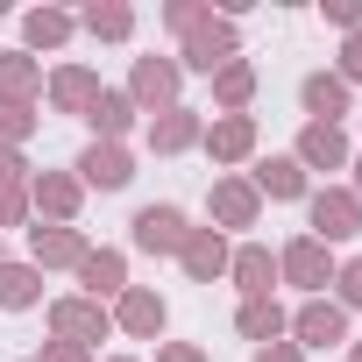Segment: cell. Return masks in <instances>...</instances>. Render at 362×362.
<instances>
[{
	"label": "cell",
	"instance_id": "19",
	"mask_svg": "<svg viewBox=\"0 0 362 362\" xmlns=\"http://www.w3.org/2000/svg\"><path fill=\"white\" fill-rule=\"evenodd\" d=\"M298 107H305V121L341 128V114H355V93H348L334 71H305V78H298Z\"/></svg>",
	"mask_w": 362,
	"mask_h": 362
},
{
	"label": "cell",
	"instance_id": "13",
	"mask_svg": "<svg viewBox=\"0 0 362 362\" xmlns=\"http://www.w3.org/2000/svg\"><path fill=\"white\" fill-rule=\"evenodd\" d=\"M199 135H206V114L185 107V100H177L170 114H149V128H142V142L156 156H185V149H199Z\"/></svg>",
	"mask_w": 362,
	"mask_h": 362
},
{
	"label": "cell",
	"instance_id": "39",
	"mask_svg": "<svg viewBox=\"0 0 362 362\" xmlns=\"http://www.w3.org/2000/svg\"><path fill=\"white\" fill-rule=\"evenodd\" d=\"M348 170H355V177H348V192H355V199H362V156H355V163H348Z\"/></svg>",
	"mask_w": 362,
	"mask_h": 362
},
{
	"label": "cell",
	"instance_id": "11",
	"mask_svg": "<svg viewBox=\"0 0 362 362\" xmlns=\"http://www.w3.org/2000/svg\"><path fill=\"white\" fill-rule=\"evenodd\" d=\"M199 149H206L221 170L249 163V156H256V114H214V121H206V135H199Z\"/></svg>",
	"mask_w": 362,
	"mask_h": 362
},
{
	"label": "cell",
	"instance_id": "28",
	"mask_svg": "<svg viewBox=\"0 0 362 362\" xmlns=\"http://www.w3.org/2000/svg\"><path fill=\"white\" fill-rule=\"evenodd\" d=\"M206 86H214V114H249V100H256V64L235 57V64H221Z\"/></svg>",
	"mask_w": 362,
	"mask_h": 362
},
{
	"label": "cell",
	"instance_id": "4",
	"mask_svg": "<svg viewBox=\"0 0 362 362\" xmlns=\"http://www.w3.org/2000/svg\"><path fill=\"white\" fill-rule=\"evenodd\" d=\"M121 93L135 100V114H170L177 93H185V71H177V57H135Z\"/></svg>",
	"mask_w": 362,
	"mask_h": 362
},
{
	"label": "cell",
	"instance_id": "9",
	"mask_svg": "<svg viewBox=\"0 0 362 362\" xmlns=\"http://www.w3.org/2000/svg\"><path fill=\"white\" fill-rule=\"evenodd\" d=\"M71 177L86 192H128L135 185V156H128V142H86L78 163H71Z\"/></svg>",
	"mask_w": 362,
	"mask_h": 362
},
{
	"label": "cell",
	"instance_id": "30",
	"mask_svg": "<svg viewBox=\"0 0 362 362\" xmlns=\"http://www.w3.org/2000/svg\"><path fill=\"white\" fill-rule=\"evenodd\" d=\"M334 305H341V313H362V256H348V263L334 270Z\"/></svg>",
	"mask_w": 362,
	"mask_h": 362
},
{
	"label": "cell",
	"instance_id": "20",
	"mask_svg": "<svg viewBox=\"0 0 362 362\" xmlns=\"http://www.w3.org/2000/svg\"><path fill=\"white\" fill-rule=\"evenodd\" d=\"M228 284H235L242 298H277V256H270L263 242H242V249L228 256Z\"/></svg>",
	"mask_w": 362,
	"mask_h": 362
},
{
	"label": "cell",
	"instance_id": "2",
	"mask_svg": "<svg viewBox=\"0 0 362 362\" xmlns=\"http://www.w3.org/2000/svg\"><path fill=\"white\" fill-rule=\"evenodd\" d=\"M305 235L313 242H355L362 235V199L348 192V185H320V192H305Z\"/></svg>",
	"mask_w": 362,
	"mask_h": 362
},
{
	"label": "cell",
	"instance_id": "18",
	"mask_svg": "<svg viewBox=\"0 0 362 362\" xmlns=\"http://www.w3.org/2000/svg\"><path fill=\"white\" fill-rule=\"evenodd\" d=\"M71 277H78V298L107 305V298L128 291V256H121V249H86V263H78Z\"/></svg>",
	"mask_w": 362,
	"mask_h": 362
},
{
	"label": "cell",
	"instance_id": "14",
	"mask_svg": "<svg viewBox=\"0 0 362 362\" xmlns=\"http://www.w3.org/2000/svg\"><path fill=\"white\" fill-rule=\"evenodd\" d=\"M228 256H235V242H228L221 228H192L185 249H177V270H185L192 284H221V277H228Z\"/></svg>",
	"mask_w": 362,
	"mask_h": 362
},
{
	"label": "cell",
	"instance_id": "40",
	"mask_svg": "<svg viewBox=\"0 0 362 362\" xmlns=\"http://www.w3.org/2000/svg\"><path fill=\"white\" fill-rule=\"evenodd\" d=\"M341 355H348V362H362V341H348V348H341Z\"/></svg>",
	"mask_w": 362,
	"mask_h": 362
},
{
	"label": "cell",
	"instance_id": "38",
	"mask_svg": "<svg viewBox=\"0 0 362 362\" xmlns=\"http://www.w3.org/2000/svg\"><path fill=\"white\" fill-rule=\"evenodd\" d=\"M249 362H305V348H298V341H270V348H256Z\"/></svg>",
	"mask_w": 362,
	"mask_h": 362
},
{
	"label": "cell",
	"instance_id": "6",
	"mask_svg": "<svg viewBox=\"0 0 362 362\" xmlns=\"http://www.w3.org/2000/svg\"><path fill=\"white\" fill-rule=\"evenodd\" d=\"M185 235H192V214L170 206V199L135 206V221H128V242H135L142 256H177V249H185Z\"/></svg>",
	"mask_w": 362,
	"mask_h": 362
},
{
	"label": "cell",
	"instance_id": "27",
	"mask_svg": "<svg viewBox=\"0 0 362 362\" xmlns=\"http://www.w3.org/2000/svg\"><path fill=\"white\" fill-rule=\"evenodd\" d=\"M78 29H86L93 43H128V36H135V8H128V0H86V8H78Z\"/></svg>",
	"mask_w": 362,
	"mask_h": 362
},
{
	"label": "cell",
	"instance_id": "7",
	"mask_svg": "<svg viewBox=\"0 0 362 362\" xmlns=\"http://www.w3.org/2000/svg\"><path fill=\"white\" fill-rule=\"evenodd\" d=\"M206 221H214L221 235H242V228L263 221V199H256V185H249L242 170H221L214 185H206Z\"/></svg>",
	"mask_w": 362,
	"mask_h": 362
},
{
	"label": "cell",
	"instance_id": "33",
	"mask_svg": "<svg viewBox=\"0 0 362 362\" xmlns=\"http://www.w3.org/2000/svg\"><path fill=\"white\" fill-rule=\"evenodd\" d=\"M29 221V185H0V228H22Z\"/></svg>",
	"mask_w": 362,
	"mask_h": 362
},
{
	"label": "cell",
	"instance_id": "1",
	"mask_svg": "<svg viewBox=\"0 0 362 362\" xmlns=\"http://www.w3.org/2000/svg\"><path fill=\"white\" fill-rule=\"evenodd\" d=\"M242 57V29L228 22V15H206L192 36H177V71H199V78H214L221 64H235Z\"/></svg>",
	"mask_w": 362,
	"mask_h": 362
},
{
	"label": "cell",
	"instance_id": "12",
	"mask_svg": "<svg viewBox=\"0 0 362 362\" xmlns=\"http://www.w3.org/2000/svg\"><path fill=\"white\" fill-rule=\"evenodd\" d=\"M291 341H298V348H348L355 334H348V313H341L334 298H305V305L291 313Z\"/></svg>",
	"mask_w": 362,
	"mask_h": 362
},
{
	"label": "cell",
	"instance_id": "15",
	"mask_svg": "<svg viewBox=\"0 0 362 362\" xmlns=\"http://www.w3.org/2000/svg\"><path fill=\"white\" fill-rule=\"evenodd\" d=\"M43 100H50V114L86 121V107L100 100V71H93V64H57V71L43 78Z\"/></svg>",
	"mask_w": 362,
	"mask_h": 362
},
{
	"label": "cell",
	"instance_id": "26",
	"mask_svg": "<svg viewBox=\"0 0 362 362\" xmlns=\"http://www.w3.org/2000/svg\"><path fill=\"white\" fill-rule=\"evenodd\" d=\"M0 100L36 107V100H43V57H29V50H0Z\"/></svg>",
	"mask_w": 362,
	"mask_h": 362
},
{
	"label": "cell",
	"instance_id": "41",
	"mask_svg": "<svg viewBox=\"0 0 362 362\" xmlns=\"http://www.w3.org/2000/svg\"><path fill=\"white\" fill-rule=\"evenodd\" d=\"M107 362H135V355H107Z\"/></svg>",
	"mask_w": 362,
	"mask_h": 362
},
{
	"label": "cell",
	"instance_id": "22",
	"mask_svg": "<svg viewBox=\"0 0 362 362\" xmlns=\"http://www.w3.org/2000/svg\"><path fill=\"white\" fill-rule=\"evenodd\" d=\"M142 114H135V100L121 93V86H100V100L86 107V128H93V142H128V128H135Z\"/></svg>",
	"mask_w": 362,
	"mask_h": 362
},
{
	"label": "cell",
	"instance_id": "25",
	"mask_svg": "<svg viewBox=\"0 0 362 362\" xmlns=\"http://www.w3.org/2000/svg\"><path fill=\"white\" fill-rule=\"evenodd\" d=\"M43 305V270L22 256H0V313H36Z\"/></svg>",
	"mask_w": 362,
	"mask_h": 362
},
{
	"label": "cell",
	"instance_id": "21",
	"mask_svg": "<svg viewBox=\"0 0 362 362\" xmlns=\"http://www.w3.org/2000/svg\"><path fill=\"white\" fill-rule=\"evenodd\" d=\"M249 185H256V199H305V192H313V177H305L298 156L284 149V156H256Z\"/></svg>",
	"mask_w": 362,
	"mask_h": 362
},
{
	"label": "cell",
	"instance_id": "5",
	"mask_svg": "<svg viewBox=\"0 0 362 362\" xmlns=\"http://www.w3.org/2000/svg\"><path fill=\"white\" fill-rule=\"evenodd\" d=\"M78 206H86V185L71 170H29V214L43 228H78Z\"/></svg>",
	"mask_w": 362,
	"mask_h": 362
},
{
	"label": "cell",
	"instance_id": "37",
	"mask_svg": "<svg viewBox=\"0 0 362 362\" xmlns=\"http://www.w3.org/2000/svg\"><path fill=\"white\" fill-rule=\"evenodd\" d=\"M36 362H93V348H78V341H43Z\"/></svg>",
	"mask_w": 362,
	"mask_h": 362
},
{
	"label": "cell",
	"instance_id": "24",
	"mask_svg": "<svg viewBox=\"0 0 362 362\" xmlns=\"http://www.w3.org/2000/svg\"><path fill=\"white\" fill-rule=\"evenodd\" d=\"M235 334L256 341V348H270V341L291 334V313H284L277 298H242V305H235Z\"/></svg>",
	"mask_w": 362,
	"mask_h": 362
},
{
	"label": "cell",
	"instance_id": "34",
	"mask_svg": "<svg viewBox=\"0 0 362 362\" xmlns=\"http://www.w3.org/2000/svg\"><path fill=\"white\" fill-rule=\"evenodd\" d=\"M320 15H327V22L341 29V36H355V29H362V0H327Z\"/></svg>",
	"mask_w": 362,
	"mask_h": 362
},
{
	"label": "cell",
	"instance_id": "3",
	"mask_svg": "<svg viewBox=\"0 0 362 362\" xmlns=\"http://www.w3.org/2000/svg\"><path fill=\"white\" fill-rule=\"evenodd\" d=\"M334 249L327 242H313V235H291L284 249H277V284H298L305 298H327V284H334Z\"/></svg>",
	"mask_w": 362,
	"mask_h": 362
},
{
	"label": "cell",
	"instance_id": "17",
	"mask_svg": "<svg viewBox=\"0 0 362 362\" xmlns=\"http://www.w3.org/2000/svg\"><path fill=\"white\" fill-rule=\"evenodd\" d=\"M86 249H93L86 228H43V221L29 228V263H36V270H78Z\"/></svg>",
	"mask_w": 362,
	"mask_h": 362
},
{
	"label": "cell",
	"instance_id": "31",
	"mask_svg": "<svg viewBox=\"0 0 362 362\" xmlns=\"http://www.w3.org/2000/svg\"><path fill=\"white\" fill-rule=\"evenodd\" d=\"M206 15H214L206 0H170V8H163V29H170V36H192Z\"/></svg>",
	"mask_w": 362,
	"mask_h": 362
},
{
	"label": "cell",
	"instance_id": "10",
	"mask_svg": "<svg viewBox=\"0 0 362 362\" xmlns=\"http://www.w3.org/2000/svg\"><path fill=\"white\" fill-rule=\"evenodd\" d=\"M107 313H114V334H128V341H163V327H170V305L149 284H128Z\"/></svg>",
	"mask_w": 362,
	"mask_h": 362
},
{
	"label": "cell",
	"instance_id": "16",
	"mask_svg": "<svg viewBox=\"0 0 362 362\" xmlns=\"http://www.w3.org/2000/svg\"><path fill=\"white\" fill-rule=\"evenodd\" d=\"M291 156H298V170H305V177H313V170H348V163H355L348 135H341V128H327V121H305V128H298V142H291Z\"/></svg>",
	"mask_w": 362,
	"mask_h": 362
},
{
	"label": "cell",
	"instance_id": "35",
	"mask_svg": "<svg viewBox=\"0 0 362 362\" xmlns=\"http://www.w3.org/2000/svg\"><path fill=\"white\" fill-rule=\"evenodd\" d=\"M156 362H214L199 341H156Z\"/></svg>",
	"mask_w": 362,
	"mask_h": 362
},
{
	"label": "cell",
	"instance_id": "8",
	"mask_svg": "<svg viewBox=\"0 0 362 362\" xmlns=\"http://www.w3.org/2000/svg\"><path fill=\"white\" fill-rule=\"evenodd\" d=\"M43 320H50V341H78V348H93V341H107V334H114V313H107V305H93V298H78V291L50 298V305H43Z\"/></svg>",
	"mask_w": 362,
	"mask_h": 362
},
{
	"label": "cell",
	"instance_id": "32",
	"mask_svg": "<svg viewBox=\"0 0 362 362\" xmlns=\"http://www.w3.org/2000/svg\"><path fill=\"white\" fill-rule=\"evenodd\" d=\"M334 78H341L348 93L362 86V29H355V36H341V57H334Z\"/></svg>",
	"mask_w": 362,
	"mask_h": 362
},
{
	"label": "cell",
	"instance_id": "36",
	"mask_svg": "<svg viewBox=\"0 0 362 362\" xmlns=\"http://www.w3.org/2000/svg\"><path fill=\"white\" fill-rule=\"evenodd\" d=\"M0 185H29V156L0 142Z\"/></svg>",
	"mask_w": 362,
	"mask_h": 362
},
{
	"label": "cell",
	"instance_id": "29",
	"mask_svg": "<svg viewBox=\"0 0 362 362\" xmlns=\"http://www.w3.org/2000/svg\"><path fill=\"white\" fill-rule=\"evenodd\" d=\"M36 121H43L36 107H15V100H0V142H8V149H22V142L36 135Z\"/></svg>",
	"mask_w": 362,
	"mask_h": 362
},
{
	"label": "cell",
	"instance_id": "23",
	"mask_svg": "<svg viewBox=\"0 0 362 362\" xmlns=\"http://www.w3.org/2000/svg\"><path fill=\"white\" fill-rule=\"evenodd\" d=\"M71 36H78V15H71V8H29V15H22V50H29V57H36V50H64Z\"/></svg>",
	"mask_w": 362,
	"mask_h": 362
}]
</instances>
